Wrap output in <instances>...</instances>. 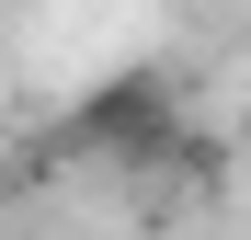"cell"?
Wrapping results in <instances>:
<instances>
[{
  "label": "cell",
  "instance_id": "cell-1",
  "mask_svg": "<svg viewBox=\"0 0 251 240\" xmlns=\"http://www.w3.org/2000/svg\"><path fill=\"white\" fill-rule=\"evenodd\" d=\"M80 149H103V160H172L183 149V114H172V80L160 69H126V80H103L92 103H80V126H69Z\"/></svg>",
  "mask_w": 251,
  "mask_h": 240
}]
</instances>
